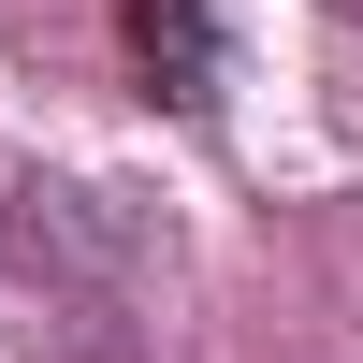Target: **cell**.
<instances>
[{"label":"cell","instance_id":"cell-1","mask_svg":"<svg viewBox=\"0 0 363 363\" xmlns=\"http://www.w3.org/2000/svg\"><path fill=\"white\" fill-rule=\"evenodd\" d=\"M131 58L160 73V102H203V87H218V29H203V0H131Z\"/></svg>","mask_w":363,"mask_h":363},{"label":"cell","instance_id":"cell-2","mask_svg":"<svg viewBox=\"0 0 363 363\" xmlns=\"http://www.w3.org/2000/svg\"><path fill=\"white\" fill-rule=\"evenodd\" d=\"M335 15H363V0H335Z\"/></svg>","mask_w":363,"mask_h":363}]
</instances>
